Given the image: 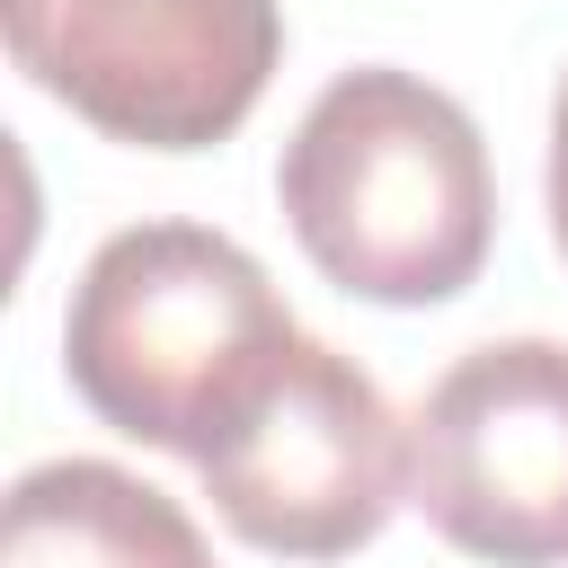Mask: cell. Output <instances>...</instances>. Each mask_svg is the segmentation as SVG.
<instances>
[{"mask_svg":"<svg viewBox=\"0 0 568 568\" xmlns=\"http://www.w3.org/2000/svg\"><path fill=\"white\" fill-rule=\"evenodd\" d=\"M275 195L302 257L382 311L470 293L497 240V178L470 106L399 62L337 71L302 106Z\"/></svg>","mask_w":568,"mask_h":568,"instance_id":"cell-1","label":"cell"},{"mask_svg":"<svg viewBox=\"0 0 568 568\" xmlns=\"http://www.w3.org/2000/svg\"><path fill=\"white\" fill-rule=\"evenodd\" d=\"M293 311L266 266L204 222H133L98 240L62 311V373L80 408L133 444L204 462L248 390L293 355Z\"/></svg>","mask_w":568,"mask_h":568,"instance_id":"cell-2","label":"cell"},{"mask_svg":"<svg viewBox=\"0 0 568 568\" xmlns=\"http://www.w3.org/2000/svg\"><path fill=\"white\" fill-rule=\"evenodd\" d=\"M0 27L44 98L133 151L231 142L284 62L275 0H0Z\"/></svg>","mask_w":568,"mask_h":568,"instance_id":"cell-3","label":"cell"},{"mask_svg":"<svg viewBox=\"0 0 568 568\" xmlns=\"http://www.w3.org/2000/svg\"><path fill=\"white\" fill-rule=\"evenodd\" d=\"M213 515L266 559H355L408 506V426L390 417L382 382L293 337V355L248 390V408L204 444Z\"/></svg>","mask_w":568,"mask_h":568,"instance_id":"cell-4","label":"cell"},{"mask_svg":"<svg viewBox=\"0 0 568 568\" xmlns=\"http://www.w3.org/2000/svg\"><path fill=\"white\" fill-rule=\"evenodd\" d=\"M408 506L488 568H568V346L488 337L408 417Z\"/></svg>","mask_w":568,"mask_h":568,"instance_id":"cell-5","label":"cell"},{"mask_svg":"<svg viewBox=\"0 0 568 568\" xmlns=\"http://www.w3.org/2000/svg\"><path fill=\"white\" fill-rule=\"evenodd\" d=\"M0 568H213L195 515L115 462H36L0 515Z\"/></svg>","mask_w":568,"mask_h":568,"instance_id":"cell-6","label":"cell"},{"mask_svg":"<svg viewBox=\"0 0 568 568\" xmlns=\"http://www.w3.org/2000/svg\"><path fill=\"white\" fill-rule=\"evenodd\" d=\"M550 240L568 257V71H559V98H550Z\"/></svg>","mask_w":568,"mask_h":568,"instance_id":"cell-7","label":"cell"}]
</instances>
